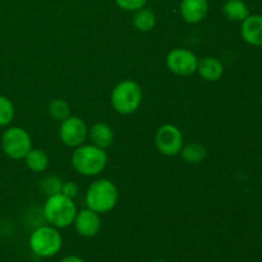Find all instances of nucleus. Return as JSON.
<instances>
[{
    "mask_svg": "<svg viewBox=\"0 0 262 262\" xmlns=\"http://www.w3.org/2000/svg\"><path fill=\"white\" fill-rule=\"evenodd\" d=\"M107 156L106 150L97 147L94 145H83L73 148L71 156V163L74 170L83 177H96L104 171L106 168Z\"/></svg>",
    "mask_w": 262,
    "mask_h": 262,
    "instance_id": "nucleus-1",
    "label": "nucleus"
},
{
    "mask_svg": "<svg viewBox=\"0 0 262 262\" xmlns=\"http://www.w3.org/2000/svg\"><path fill=\"white\" fill-rule=\"evenodd\" d=\"M118 201H119V191L117 184L106 178H100L92 182L84 196L86 207L94 210L100 215L114 210Z\"/></svg>",
    "mask_w": 262,
    "mask_h": 262,
    "instance_id": "nucleus-2",
    "label": "nucleus"
},
{
    "mask_svg": "<svg viewBox=\"0 0 262 262\" xmlns=\"http://www.w3.org/2000/svg\"><path fill=\"white\" fill-rule=\"evenodd\" d=\"M77 211L78 210L73 199H69L63 193L49 196L42 209L43 217L48 224L56 229H64L73 224Z\"/></svg>",
    "mask_w": 262,
    "mask_h": 262,
    "instance_id": "nucleus-3",
    "label": "nucleus"
},
{
    "mask_svg": "<svg viewBox=\"0 0 262 262\" xmlns=\"http://www.w3.org/2000/svg\"><path fill=\"white\" fill-rule=\"evenodd\" d=\"M143 100L142 87L133 79H123L117 83L110 95L113 109L122 115H130L140 109Z\"/></svg>",
    "mask_w": 262,
    "mask_h": 262,
    "instance_id": "nucleus-4",
    "label": "nucleus"
},
{
    "mask_svg": "<svg viewBox=\"0 0 262 262\" xmlns=\"http://www.w3.org/2000/svg\"><path fill=\"white\" fill-rule=\"evenodd\" d=\"M31 251L40 258L54 257L63 247V237L59 229L51 225H41L31 233L28 238Z\"/></svg>",
    "mask_w": 262,
    "mask_h": 262,
    "instance_id": "nucleus-5",
    "label": "nucleus"
},
{
    "mask_svg": "<svg viewBox=\"0 0 262 262\" xmlns=\"http://www.w3.org/2000/svg\"><path fill=\"white\" fill-rule=\"evenodd\" d=\"M2 148L8 158L23 160L32 148L30 133L22 127H9L2 136Z\"/></svg>",
    "mask_w": 262,
    "mask_h": 262,
    "instance_id": "nucleus-6",
    "label": "nucleus"
},
{
    "mask_svg": "<svg viewBox=\"0 0 262 262\" xmlns=\"http://www.w3.org/2000/svg\"><path fill=\"white\" fill-rule=\"evenodd\" d=\"M155 146L164 156L173 158L179 155L184 146L182 130L174 124H163L155 133Z\"/></svg>",
    "mask_w": 262,
    "mask_h": 262,
    "instance_id": "nucleus-7",
    "label": "nucleus"
},
{
    "mask_svg": "<svg viewBox=\"0 0 262 262\" xmlns=\"http://www.w3.org/2000/svg\"><path fill=\"white\" fill-rule=\"evenodd\" d=\"M199 58L196 54L184 48L171 49L165 58L166 68L176 76L189 77L196 73Z\"/></svg>",
    "mask_w": 262,
    "mask_h": 262,
    "instance_id": "nucleus-8",
    "label": "nucleus"
},
{
    "mask_svg": "<svg viewBox=\"0 0 262 262\" xmlns=\"http://www.w3.org/2000/svg\"><path fill=\"white\" fill-rule=\"evenodd\" d=\"M59 138L67 147L76 148L83 145L89 138V127L82 118L71 115L66 120L60 122Z\"/></svg>",
    "mask_w": 262,
    "mask_h": 262,
    "instance_id": "nucleus-9",
    "label": "nucleus"
},
{
    "mask_svg": "<svg viewBox=\"0 0 262 262\" xmlns=\"http://www.w3.org/2000/svg\"><path fill=\"white\" fill-rule=\"evenodd\" d=\"M73 227L77 234L81 235V237L94 238L101 230V217H100V214L86 207L81 211H77Z\"/></svg>",
    "mask_w": 262,
    "mask_h": 262,
    "instance_id": "nucleus-10",
    "label": "nucleus"
},
{
    "mask_svg": "<svg viewBox=\"0 0 262 262\" xmlns=\"http://www.w3.org/2000/svg\"><path fill=\"white\" fill-rule=\"evenodd\" d=\"M241 36L248 45L262 48V15L250 14L241 22Z\"/></svg>",
    "mask_w": 262,
    "mask_h": 262,
    "instance_id": "nucleus-11",
    "label": "nucleus"
},
{
    "mask_svg": "<svg viewBox=\"0 0 262 262\" xmlns=\"http://www.w3.org/2000/svg\"><path fill=\"white\" fill-rule=\"evenodd\" d=\"M181 15L183 20L189 25H196L206 18L209 12V2L207 0H182Z\"/></svg>",
    "mask_w": 262,
    "mask_h": 262,
    "instance_id": "nucleus-12",
    "label": "nucleus"
},
{
    "mask_svg": "<svg viewBox=\"0 0 262 262\" xmlns=\"http://www.w3.org/2000/svg\"><path fill=\"white\" fill-rule=\"evenodd\" d=\"M196 73H199V76L205 81L216 82L224 74V66L220 59L215 56H205V58L199 59Z\"/></svg>",
    "mask_w": 262,
    "mask_h": 262,
    "instance_id": "nucleus-13",
    "label": "nucleus"
},
{
    "mask_svg": "<svg viewBox=\"0 0 262 262\" xmlns=\"http://www.w3.org/2000/svg\"><path fill=\"white\" fill-rule=\"evenodd\" d=\"M89 138L91 145L107 150L114 142V130L104 122L95 123L89 129Z\"/></svg>",
    "mask_w": 262,
    "mask_h": 262,
    "instance_id": "nucleus-14",
    "label": "nucleus"
},
{
    "mask_svg": "<svg viewBox=\"0 0 262 262\" xmlns=\"http://www.w3.org/2000/svg\"><path fill=\"white\" fill-rule=\"evenodd\" d=\"M223 14L232 22H243L251 14L247 4L243 0H227L223 4Z\"/></svg>",
    "mask_w": 262,
    "mask_h": 262,
    "instance_id": "nucleus-15",
    "label": "nucleus"
},
{
    "mask_svg": "<svg viewBox=\"0 0 262 262\" xmlns=\"http://www.w3.org/2000/svg\"><path fill=\"white\" fill-rule=\"evenodd\" d=\"M23 160H25L26 166L33 173H43L48 170L50 165L49 155L41 148H31Z\"/></svg>",
    "mask_w": 262,
    "mask_h": 262,
    "instance_id": "nucleus-16",
    "label": "nucleus"
},
{
    "mask_svg": "<svg viewBox=\"0 0 262 262\" xmlns=\"http://www.w3.org/2000/svg\"><path fill=\"white\" fill-rule=\"evenodd\" d=\"M132 23L140 32H150L156 26V15L151 9L142 8L133 12Z\"/></svg>",
    "mask_w": 262,
    "mask_h": 262,
    "instance_id": "nucleus-17",
    "label": "nucleus"
},
{
    "mask_svg": "<svg viewBox=\"0 0 262 262\" xmlns=\"http://www.w3.org/2000/svg\"><path fill=\"white\" fill-rule=\"evenodd\" d=\"M206 147L200 142H191L183 146L179 155L187 164H200L206 158Z\"/></svg>",
    "mask_w": 262,
    "mask_h": 262,
    "instance_id": "nucleus-18",
    "label": "nucleus"
},
{
    "mask_svg": "<svg viewBox=\"0 0 262 262\" xmlns=\"http://www.w3.org/2000/svg\"><path fill=\"white\" fill-rule=\"evenodd\" d=\"M71 105L63 99H54L48 105L49 115L56 122H63L71 117Z\"/></svg>",
    "mask_w": 262,
    "mask_h": 262,
    "instance_id": "nucleus-19",
    "label": "nucleus"
},
{
    "mask_svg": "<svg viewBox=\"0 0 262 262\" xmlns=\"http://www.w3.org/2000/svg\"><path fill=\"white\" fill-rule=\"evenodd\" d=\"M63 179L56 176H49L41 181L40 188L46 197L54 196V194L61 193V186H63Z\"/></svg>",
    "mask_w": 262,
    "mask_h": 262,
    "instance_id": "nucleus-20",
    "label": "nucleus"
},
{
    "mask_svg": "<svg viewBox=\"0 0 262 262\" xmlns=\"http://www.w3.org/2000/svg\"><path fill=\"white\" fill-rule=\"evenodd\" d=\"M14 105L8 97L0 95V127H7L14 119Z\"/></svg>",
    "mask_w": 262,
    "mask_h": 262,
    "instance_id": "nucleus-21",
    "label": "nucleus"
},
{
    "mask_svg": "<svg viewBox=\"0 0 262 262\" xmlns=\"http://www.w3.org/2000/svg\"><path fill=\"white\" fill-rule=\"evenodd\" d=\"M115 4L125 12H136L147 4V0H115Z\"/></svg>",
    "mask_w": 262,
    "mask_h": 262,
    "instance_id": "nucleus-22",
    "label": "nucleus"
},
{
    "mask_svg": "<svg viewBox=\"0 0 262 262\" xmlns=\"http://www.w3.org/2000/svg\"><path fill=\"white\" fill-rule=\"evenodd\" d=\"M61 193H63L64 196L69 197V199H74V197L78 194V184L73 181L63 182V186H61Z\"/></svg>",
    "mask_w": 262,
    "mask_h": 262,
    "instance_id": "nucleus-23",
    "label": "nucleus"
},
{
    "mask_svg": "<svg viewBox=\"0 0 262 262\" xmlns=\"http://www.w3.org/2000/svg\"><path fill=\"white\" fill-rule=\"evenodd\" d=\"M59 262H86V261H84L82 257H79V256L69 255V256H66V257L61 258Z\"/></svg>",
    "mask_w": 262,
    "mask_h": 262,
    "instance_id": "nucleus-24",
    "label": "nucleus"
},
{
    "mask_svg": "<svg viewBox=\"0 0 262 262\" xmlns=\"http://www.w3.org/2000/svg\"><path fill=\"white\" fill-rule=\"evenodd\" d=\"M151 262H166V261H164V260H154V261H151Z\"/></svg>",
    "mask_w": 262,
    "mask_h": 262,
    "instance_id": "nucleus-25",
    "label": "nucleus"
},
{
    "mask_svg": "<svg viewBox=\"0 0 262 262\" xmlns=\"http://www.w3.org/2000/svg\"><path fill=\"white\" fill-rule=\"evenodd\" d=\"M160 2H165V0H160Z\"/></svg>",
    "mask_w": 262,
    "mask_h": 262,
    "instance_id": "nucleus-26",
    "label": "nucleus"
}]
</instances>
